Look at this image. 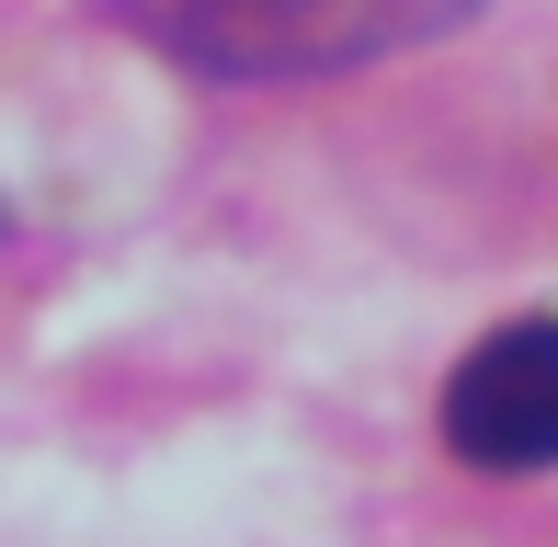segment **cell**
<instances>
[{
  "label": "cell",
  "instance_id": "cell-1",
  "mask_svg": "<svg viewBox=\"0 0 558 547\" xmlns=\"http://www.w3.org/2000/svg\"><path fill=\"white\" fill-rule=\"evenodd\" d=\"M137 46L194 81H331L468 23V0H114Z\"/></svg>",
  "mask_w": 558,
  "mask_h": 547
},
{
  "label": "cell",
  "instance_id": "cell-2",
  "mask_svg": "<svg viewBox=\"0 0 558 547\" xmlns=\"http://www.w3.org/2000/svg\"><path fill=\"white\" fill-rule=\"evenodd\" d=\"M445 445L490 479L558 467V308L501 319V331L468 342V365L445 377Z\"/></svg>",
  "mask_w": 558,
  "mask_h": 547
}]
</instances>
